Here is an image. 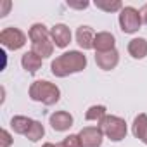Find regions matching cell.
Returning <instances> with one entry per match:
<instances>
[{
	"instance_id": "cell-1",
	"label": "cell",
	"mask_w": 147,
	"mask_h": 147,
	"mask_svg": "<svg viewBox=\"0 0 147 147\" xmlns=\"http://www.w3.org/2000/svg\"><path fill=\"white\" fill-rule=\"evenodd\" d=\"M87 67V55L80 50H69L57 55L50 62V71L57 78H66L75 73H82Z\"/></svg>"
},
{
	"instance_id": "cell-2",
	"label": "cell",
	"mask_w": 147,
	"mask_h": 147,
	"mask_svg": "<svg viewBox=\"0 0 147 147\" xmlns=\"http://www.w3.org/2000/svg\"><path fill=\"white\" fill-rule=\"evenodd\" d=\"M28 36L31 40V52H35L36 55H40L42 59H47L52 55L54 52V40L50 35V30L43 24V23H35L31 24Z\"/></svg>"
},
{
	"instance_id": "cell-3",
	"label": "cell",
	"mask_w": 147,
	"mask_h": 147,
	"mask_svg": "<svg viewBox=\"0 0 147 147\" xmlns=\"http://www.w3.org/2000/svg\"><path fill=\"white\" fill-rule=\"evenodd\" d=\"M28 95L35 102H42L43 106H54L61 99V90L55 83H50L47 80H36L30 85Z\"/></svg>"
},
{
	"instance_id": "cell-4",
	"label": "cell",
	"mask_w": 147,
	"mask_h": 147,
	"mask_svg": "<svg viewBox=\"0 0 147 147\" xmlns=\"http://www.w3.org/2000/svg\"><path fill=\"white\" fill-rule=\"evenodd\" d=\"M99 128L104 133V137H107L111 142H121L128 133L125 119L119 118V116H114V114H107L99 123Z\"/></svg>"
},
{
	"instance_id": "cell-5",
	"label": "cell",
	"mask_w": 147,
	"mask_h": 147,
	"mask_svg": "<svg viewBox=\"0 0 147 147\" xmlns=\"http://www.w3.org/2000/svg\"><path fill=\"white\" fill-rule=\"evenodd\" d=\"M118 21H119V28L123 33L126 35H131V33H137L142 26V18H140V12L135 9V7H123L119 11V16H118Z\"/></svg>"
},
{
	"instance_id": "cell-6",
	"label": "cell",
	"mask_w": 147,
	"mask_h": 147,
	"mask_svg": "<svg viewBox=\"0 0 147 147\" xmlns=\"http://www.w3.org/2000/svg\"><path fill=\"white\" fill-rule=\"evenodd\" d=\"M0 43L9 50H19L26 45V35L19 28L9 26L0 31Z\"/></svg>"
},
{
	"instance_id": "cell-7",
	"label": "cell",
	"mask_w": 147,
	"mask_h": 147,
	"mask_svg": "<svg viewBox=\"0 0 147 147\" xmlns=\"http://www.w3.org/2000/svg\"><path fill=\"white\" fill-rule=\"evenodd\" d=\"M80 140L83 147H100L104 140V133L99 126H85L80 130Z\"/></svg>"
},
{
	"instance_id": "cell-8",
	"label": "cell",
	"mask_w": 147,
	"mask_h": 147,
	"mask_svg": "<svg viewBox=\"0 0 147 147\" xmlns=\"http://www.w3.org/2000/svg\"><path fill=\"white\" fill-rule=\"evenodd\" d=\"M73 114H69L67 111H55L50 114L49 123L55 131H67L73 126Z\"/></svg>"
},
{
	"instance_id": "cell-9",
	"label": "cell",
	"mask_w": 147,
	"mask_h": 147,
	"mask_svg": "<svg viewBox=\"0 0 147 147\" xmlns=\"http://www.w3.org/2000/svg\"><path fill=\"white\" fill-rule=\"evenodd\" d=\"M50 35H52V40H54V45L59 47V49H66L71 43V30L62 23L54 24L50 28Z\"/></svg>"
},
{
	"instance_id": "cell-10",
	"label": "cell",
	"mask_w": 147,
	"mask_h": 147,
	"mask_svg": "<svg viewBox=\"0 0 147 147\" xmlns=\"http://www.w3.org/2000/svg\"><path fill=\"white\" fill-rule=\"evenodd\" d=\"M95 31L90 28V26H87V24H82V26H78V30H76V43L80 45V49H83V50H92L94 49V42H95Z\"/></svg>"
},
{
	"instance_id": "cell-11",
	"label": "cell",
	"mask_w": 147,
	"mask_h": 147,
	"mask_svg": "<svg viewBox=\"0 0 147 147\" xmlns=\"http://www.w3.org/2000/svg\"><path fill=\"white\" fill-rule=\"evenodd\" d=\"M118 62H119V52H118L116 49L111 50V52H102V54L95 52V64H97L102 71H111V69H114V67L118 66Z\"/></svg>"
},
{
	"instance_id": "cell-12",
	"label": "cell",
	"mask_w": 147,
	"mask_h": 147,
	"mask_svg": "<svg viewBox=\"0 0 147 147\" xmlns=\"http://www.w3.org/2000/svg\"><path fill=\"white\" fill-rule=\"evenodd\" d=\"M114 45H116V38L113 33L109 31H99L95 35V42H94V50L102 54V52H111L114 50Z\"/></svg>"
},
{
	"instance_id": "cell-13",
	"label": "cell",
	"mask_w": 147,
	"mask_h": 147,
	"mask_svg": "<svg viewBox=\"0 0 147 147\" xmlns=\"http://www.w3.org/2000/svg\"><path fill=\"white\" fill-rule=\"evenodd\" d=\"M131 133L135 138H138L142 144L147 145V114L140 113L138 116H135L131 125Z\"/></svg>"
},
{
	"instance_id": "cell-14",
	"label": "cell",
	"mask_w": 147,
	"mask_h": 147,
	"mask_svg": "<svg viewBox=\"0 0 147 147\" xmlns=\"http://www.w3.org/2000/svg\"><path fill=\"white\" fill-rule=\"evenodd\" d=\"M21 66L24 71H28L30 75H35V73L42 67V57L36 55L35 52H24L23 57H21Z\"/></svg>"
},
{
	"instance_id": "cell-15",
	"label": "cell",
	"mask_w": 147,
	"mask_h": 147,
	"mask_svg": "<svg viewBox=\"0 0 147 147\" xmlns=\"http://www.w3.org/2000/svg\"><path fill=\"white\" fill-rule=\"evenodd\" d=\"M128 54L133 59H144L147 57V40L138 36V38H131L128 42Z\"/></svg>"
},
{
	"instance_id": "cell-16",
	"label": "cell",
	"mask_w": 147,
	"mask_h": 147,
	"mask_svg": "<svg viewBox=\"0 0 147 147\" xmlns=\"http://www.w3.org/2000/svg\"><path fill=\"white\" fill-rule=\"evenodd\" d=\"M33 121H35V119H31V118H28V116H14V118L11 119V128L14 130V133L26 137V133L30 131Z\"/></svg>"
},
{
	"instance_id": "cell-17",
	"label": "cell",
	"mask_w": 147,
	"mask_h": 147,
	"mask_svg": "<svg viewBox=\"0 0 147 147\" xmlns=\"http://www.w3.org/2000/svg\"><path fill=\"white\" fill-rule=\"evenodd\" d=\"M106 116H107L106 106H90L87 109V113H85V119L87 121H97V123H100Z\"/></svg>"
},
{
	"instance_id": "cell-18",
	"label": "cell",
	"mask_w": 147,
	"mask_h": 147,
	"mask_svg": "<svg viewBox=\"0 0 147 147\" xmlns=\"http://www.w3.org/2000/svg\"><path fill=\"white\" fill-rule=\"evenodd\" d=\"M95 7L100 9V11H106V12H118L123 9V4L119 0H97L95 2Z\"/></svg>"
},
{
	"instance_id": "cell-19",
	"label": "cell",
	"mask_w": 147,
	"mask_h": 147,
	"mask_svg": "<svg viewBox=\"0 0 147 147\" xmlns=\"http://www.w3.org/2000/svg\"><path fill=\"white\" fill-rule=\"evenodd\" d=\"M43 135H45V128H43V125H42L40 121H33L30 131L26 133V138L31 140V142H38V140L43 138Z\"/></svg>"
},
{
	"instance_id": "cell-20",
	"label": "cell",
	"mask_w": 147,
	"mask_h": 147,
	"mask_svg": "<svg viewBox=\"0 0 147 147\" xmlns=\"http://www.w3.org/2000/svg\"><path fill=\"white\" fill-rule=\"evenodd\" d=\"M61 144H62L64 147H83L78 133H69V135H67V137L61 142Z\"/></svg>"
},
{
	"instance_id": "cell-21",
	"label": "cell",
	"mask_w": 147,
	"mask_h": 147,
	"mask_svg": "<svg viewBox=\"0 0 147 147\" xmlns=\"http://www.w3.org/2000/svg\"><path fill=\"white\" fill-rule=\"evenodd\" d=\"M14 144V138H12V135L4 128L2 131H0V147H11Z\"/></svg>"
},
{
	"instance_id": "cell-22",
	"label": "cell",
	"mask_w": 147,
	"mask_h": 147,
	"mask_svg": "<svg viewBox=\"0 0 147 147\" xmlns=\"http://www.w3.org/2000/svg\"><path fill=\"white\" fill-rule=\"evenodd\" d=\"M67 7H71V9H87L88 7V2H80V4H76V2H67Z\"/></svg>"
},
{
	"instance_id": "cell-23",
	"label": "cell",
	"mask_w": 147,
	"mask_h": 147,
	"mask_svg": "<svg viewBox=\"0 0 147 147\" xmlns=\"http://www.w3.org/2000/svg\"><path fill=\"white\" fill-rule=\"evenodd\" d=\"M11 9V2L9 0H5V2H2V11H0V18H5L7 16V11Z\"/></svg>"
},
{
	"instance_id": "cell-24",
	"label": "cell",
	"mask_w": 147,
	"mask_h": 147,
	"mask_svg": "<svg viewBox=\"0 0 147 147\" xmlns=\"http://www.w3.org/2000/svg\"><path fill=\"white\" fill-rule=\"evenodd\" d=\"M138 12H140V18H142V24H147V4H144Z\"/></svg>"
},
{
	"instance_id": "cell-25",
	"label": "cell",
	"mask_w": 147,
	"mask_h": 147,
	"mask_svg": "<svg viewBox=\"0 0 147 147\" xmlns=\"http://www.w3.org/2000/svg\"><path fill=\"white\" fill-rule=\"evenodd\" d=\"M42 147H55V144H52V142H45Z\"/></svg>"
},
{
	"instance_id": "cell-26",
	"label": "cell",
	"mask_w": 147,
	"mask_h": 147,
	"mask_svg": "<svg viewBox=\"0 0 147 147\" xmlns=\"http://www.w3.org/2000/svg\"><path fill=\"white\" fill-rule=\"evenodd\" d=\"M55 147H64V145H62V144L59 142V144H55Z\"/></svg>"
}]
</instances>
